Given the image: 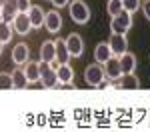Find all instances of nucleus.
I'll return each mask as SVG.
<instances>
[{
  "mask_svg": "<svg viewBox=\"0 0 150 132\" xmlns=\"http://www.w3.org/2000/svg\"><path fill=\"white\" fill-rule=\"evenodd\" d=\"M68 12L70 18L76 24H88L90 22V8L84 0H72L68 2Z\"/></svg>",
  "mask_w": 150,
  "mask_h": 132,
  "instance_id": "f257e3e1",
  "label": "nucleus"
},
{
  "mask_svg": "<svg viewBox=\"0 0 150 132\" xmlns=\"http://www.w3.org/2000/svg\"><path fill=\"white\" fill-rule=\"evenodd\" d=\"M132 28V14L126 10H122L120 14H116L110 18V32L114 34H126Z\"/></svg>",
  "mask_w": 150,
  "mask_h": 132,
  "instance_id": "f03ea898",
  "label": "nucleus"
},
{
  "mask_svg": "<svg viewBox=\"0 0 150 132\" xmlns=\"http://www.w3.org/2000/svg\"><path fill=\"white\" fill-rule=\"evenodd\" d=\"M44 88H54L58 86V76H56V66L48 64V62H40V80Z\"/></svg>",
  "mask_w": 150,
  "mask_h": 132,
  "instance_id": "7ed1b4c3",
  "label": "nucleus"
},
{
  "mask_svg": "<svg viewBox=\"0 0 150 132\" xmlns=\"http://www.w3.org/2000/svg\"><path fill=\"white\" fill-rule=\"evenodd\" d=\"M104 78V68L102 64H98V62H94V64H88L86 68H84V82L88 84V86H98V82Z\"/></svg>",
  "mask_w": 150,
  "mask_h": 132,
  "instance_id": "20e7f679",
  "label": "nucleus"
},
{
  "mask_svg": "<svg viewBox=\"0 0 150 132\" xmlns=\"http://www.w3.org/2000/svg\"><path fill=\"white\" fill-rule=\"evenodd\" d=\"M64 42H66V48H68V52H70V58L82 56V52H84V40H82L80 34L70 32V34L64 38Z\"/></svg>",
  "mask_w": 150,
  "mask_h": 132,
  "instance_id": "39448f33",
  "label": "nucleus"
},
{
  "mask_svg": "<svg viewBox=\"0 0 150 132\" xmlns=\"http://www.w3.org/2000/svg\"><path fill=\"white\" fill-rule=\"evenodd\" d=\"M44 28H46L50 34H58L62 30V16H60L58 8L56 10H48L44 14Z\"/></svg>",
  "mask_w": 150,
  "mask_h": 132,
  "instance_id": "423d86ee",
  "label": "nucleus"
},
{
  "mask_svg": "<svg viewBox=\"0 0 150 132\" xmlns=\"http://www.w3.org/2000/svg\"><path fill=\"white\" fill-rule=\"evenodd\" d=\"M12 28H14V32L20 36H26L30 30H32V24H30V18H28V14L26 12H18L14 18H12Z\"/></svg>",
  "mask_w": 150,
  "mask_h": 132,
  "instance_id": "0eeeda50",
  "label": "nucleus"
},
{
  "mask_svg": "<svg viewBox=\"0 0 150 132\" xmlns=\"http://www.w3.org/2000/svg\"><path fill=\"white\" fill-rule=\"evenodd\" d=\"M102 68H104V76H106L108 80H112V82H116V80L122 76V68H120L118 56H110V58L102 64Z\"/></svg>",
  "mask_w": 150,
  "mask_h": 132,
  "instance_id": "6e6552de",
  "label": "nucleus"
},
{
  "mask_svg": "<svg viewBox=\"0 0 150 132\" xmlns=\"http://www.w3.org/2000/svg\"><path fill=\"white\" fill-rule=\"evenodd\" d=\"M108 46H110V50H112V54L114 56H120V54H124L128 50V38L126 34H110V38H108Z\"/></svg>",
  "mask_w": 150,
  "mask_h": 132,
  "instance_id": "1a4fd4ad",
  "label": "nucleus"
},
{
  "mask_svg": "<svg viewBox=\"0 0 150 132\" xmlns=\"http://www.w3.org/2000/svg\"><path fill=\"white\" fill-rule=\"evenodd\" d=\"M12 60H14L16 66H24V64L30 60V48L26 46L24 42L16 44V46L12 48Z\"/></svg>",
  "mask_w": 150,
  "mask_h": 132,
  "instance_id": "9d476101",
  "label": "nucleus"
},
{
  "mask_svg": "<svg viewBox=\"0 0 150 132\" xmlns=\"http://www.w3.org/2000/svg\"><path fill=\"white\" fill-rule=\"evenodd\" d=\"M56 76H58V84H62V86H70V84L74 82V70H72V66H70L68 62L58 64Z\"/></svg>",
  "mask_w": 150,
  "mask_h": 132,
  "instance_id": "9b49d317",
  "label": "nucleus"
},
{
  "mask_svg": "<svg viewBox=\"0 0 150 132\" xmlns=\"http://www.w3.org/2000/svg\"><path fill=\"white\" fill-rule=\"evenodd\" d=\"M40 62L56 64V50H54V40H44L40 46Z\"/></svg>",
  "mask_w": 150,
  "mask_h": 132,
  "instance_id": "f8f14e48",
  "label": "nucleus"
},
{
  "mask_svg": "<svg viewBox=\"0 0 150 132\" xmlns=\"http://www.w3.org/2000/svg\"><path fill=\"white\" fill-rule=\"evenodd\" d=\"M26 14H28V18H30V24H32V28H42L44 26V8L42 6H36V4H32L28 10H26Z\"/></svg>",
  "mask_w": 150,
  "mask_h": 132,
  "instance_id": "ddd939ff",
  "label": "nucleus"
},
{
  "mask_svg": "<svg viewBox=\"0 0 150 132\" xmlns=\"http://www.w3.org/2000/svg\"><path fill=\"white\" fill-rule=\"evenodd\" d=\"M24 76H26V80L28 84H36L40 80V62H32V60H28L26 64H24Z\"/></svg>",
  "mask_w": 150,
  "mask_h": 132,
  "instance_id": "4468645a",
  "label": "nucleus"
},
{
  "mask_svg": "<svg viewBox=\"0 0 150 132\" xmlns=\"http://www.w3.org/2000/svg\"><path fill=\"white\" fill-rule=\"evenodd\" d=\"M118 62H120V68H122V74H132V72L136 70V56L132 54V52H124V54H120L118 56Z\"/></svg>",
  "mask_w": 150,
  "mask_h": 132,
  "instance_id": "2eb2a0df",
  "label": "nucleus"
},
{
  "mask_svg": "<svg viewBox=\"0 0 150 132\" xmlns=\"http://www.w3.org/2000/svg\"><path fill=\"white\" fill-rule=\"evenodd\" d=\"M18 4L16 0H2V10H0V20H6V22H12V18L18 14Z\"/></svg>",
  "mask_w": 150,
  "mask_h": 132,
  "instance_id": "dca6fc26",
  "label": "nucleus"
},
{
  "mask_svg": "<svg viewBox=\"0 0 150 132\" xmlns=\"http://www.w3.org/2000/svg\"><path fill=\"white\" fill-rule=\"evenodd\" d=\"M110 56H114V54H112V50L108 46V42H98L96 48H94V58H96V62L98 64H104Z\"/></svg>",
  "mask_w": 150,
  "mask_h": 132,
  "instance_id": "f3484780",
  "label": "nucleus"
},
{
  "mask_svg": "<svg viewBox=\"0 0 150 132\" xmlns=\"http://www.w3.org/2000/svg\"><path fill=\"white\" fill-rule=\"evenodd\" d=\"M54 50H56V62H58V64H64V62H68V60H70V52H68V48H66L64 38L54 40Z\"/></svg>",
  "mask_w": 150,
  "mask_h": 132,
  "instance_id": "a211bd4d",
  "label": "nucleus"
},
{
  "mask_svg": "<svg viewBox=\"0 0 150 132\" xmlns=\"http://www.w3.org/2000/svg\"><path fill=\"white\" fill-rule=\"evenodd\" d=\"M116 82H118L120 88H126V90H130V88H138L140 86V80H138V76H136L134 72H132V74H122Z\"/></svg>",
  "mask_w": 150,
  "mask_h": 132,
  "instance_id": "6ab92c4d",
  "label": "nucleus"
},
{
  "mask_svg": "<svg viewBox=\"0 0 150 132\" xmlns=\"http://www.w3.org/2000/svg\"><path fill=\"white\" fill-rule=\"evenodd\" d=\"M10 74H12V88L22 90V88L28 86V80H26V76H24V72L20 70V68H16V70L10 72Z\"/></svg>",
  "mask_w": 150,
  "mask_h": 132,
  "instance_id": "aec40b11",
  "label": "nucleus"
},
{
  "mask_svg": "<svg viewBox=\"0 0 150 132\" xmlns=\"http://www.w3.org/2000/svg\"><path fill=\"white\" fill-rule=\"evenodd\" d=\"M12 34H14V28H12L10 22H6V20H0V42H4V44H8L12 40Z\"/></svg>",
  "mask_w": 150,
  "mask_h": 132,
  "instance_id": "412c9836",
  "label": "nucleus"
},
{
  "mask_svg": "<svg viewBox=\"0 0 150 132\" xmlns=\"http://www.w3.org/2000/svg\"><path fill=\"white\" fill-rule=\"evenodd\" d=\"M122 10H124V8H122V0H108V4H106V12L110 14V18L116 16V14H120Z\"/></svg>",
  "mask_w": 150,
  "mask_h": 132,
  "instance_id": "4be33fe9",
  "label": "nucleus"
},
{
  "mask_svg": "<svg viewBox=\"0 0 150 132\" xmlns=\"http://www.w3.org/2000/svg\"><path fill=\"white\" fill-rule=\"evenodd\" d=\"M142 6V0H122V8L130 14H134V12H138V8Z\"/></svg>",
  "mask_w": 150,
  "mask_h": 132,
  "instance_id": "5701e85b",
  "label": "nucleus"
},
{
  "mask_svg": "<svg viewBox=\"0 0 150 132\" xmlns=\"http://www.w3.org/2000/svg\"><path fill=\"white\" fill-rule=\"evenodd\" d=\"M12 88V74L10 72H0V90H10Z\"/></svg>",
  "mask_w": 150,
  "mask_h": 132,
  "instance_id": "b1692460",
  "label": "nucleus"
},
{
  "mask_svg": "<svg viewBox=\"0 0 150 132\" xmlns=\"http://www.w3.org/2000/svg\"><path fill=\"white\" fill-rule=\"evenodd\" d=\"M16 4H18V10L20 12H26L32 4H30V0H16Z\"/></svg>",
  "mask_w": 150,
  "mask_h": 132,
  "instance_id": "393cba45",
  "label": "nucleus"
},
{
  "mask_svg": "<svg viewBox=\"0 0 150 132\" xmlns=\"http://www.w3.org/2000/svg\"><path fill=\"white\" fill-rule=\"evenodd\" d=\"M142 12H144V16H146V20L150 22V0H146V2H142Z\"/></svg>",
  "mask_w": 150,
  "mask_h": 132,
  "instance_id": "a878e982",
  "label": "nucleus"
},
{
  "mask_svg": "<svg viewBox=\"0 0 150 132\" xmlns=\"http://www.w3.org/2000/svg\"><path fill=\"white\" fill-rule=\"evenodd\" d=\"M50 2H52V6H54V8H58V10H60V8L68 6V2H70V0H50Z\"/></svg>",
  "mask_w": 150,
  "mask_h": 132,
  "instance_id": "bb28decb",
  "label": "nucleus"
},
{
  "mask_svg": "<svg viewBox=\"0 0 150 132\" xmlns=\"http://www.w3.org/2000/svg\"><path fill=\"white\" fill-rule=\"evenodd\" d=\"M2 50H4V42H0V56H2Z\"/></svg>",
  "mask_w": 150,
  "mask_h": 132,
  "instance_id": "cd10ccee",
  "label": "nucleus"
},
{
  "mask_svg": "<svg viewBox=\"0 0 150 132\" xmlns=\"http://www.w3.org/2000/svg\"><path fill=\"white\" fill-rule=\"evenodd\" d=\"M0 10H2V0H0Z\"/></svg>",
  "mask_w": 150,
  "mask_h": 132,
  "instance_id": "c85d7f7f",
  "label": "nucleus"
}]
</instances>
